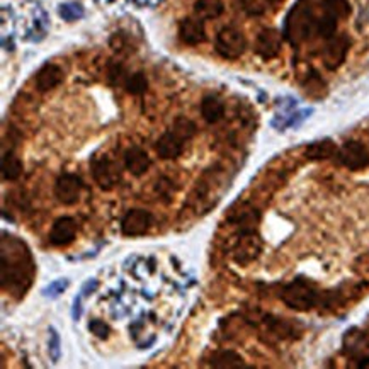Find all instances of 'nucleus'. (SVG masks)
<instances>
[{
  "label": "nucleus",
  "mask_w": 369,
  "mask_h": 369,
  "mask_svg": "<svg viewBox=\"0 0 369 369\" xmlns=\"http://www.w3.org/2000/svg\"><path fill=\"white\" fill-rule=\"evenodd\" d=\"M150 157L142 147H131L128 148L124 154V167L135 177H140L150 168Z\"/></svg>",
  "instance_id": "4468645a"
},
{
  "label": "nucleus",
  "mask_w": 369,
  "mask_h": 369,
  "mask_svg": "<svg viewBox=\"0 0 369 369\" xmlns=\"http://www.w3.org/2000/svg\"><path fill=\"white\" fill-rule=\"evenodd\" d=\"M337 157L349 170H361V168L369 166V154L366 147L359 142L344 143V147L337 152Z\"/></svg>",
  "instance_id": "6e6552de"
},
{
  "label": "nucleus",
  "mask_w": 369,
  "mask_h": 369,
  "mask_svg": "<svg viewBox=\"0 0 369 369\" xmlns=\"http://www.w3.org/2000/svg\"><path fill=\"white\" fill-rule=\"evenodd\" d=\"M179 38L186 45L196 46L206 39V29H204L203 19L186 18L179 24Z\"/></svg>",
  "instance_id": "ddd939ff"
},
{
  "label": "nucleus",
  "mask_w": 369,
  "mask_h": 369,
  "mask_svg": "<svg viewBox=\"0 0 369 369\" xmlns=\"http://www.w3.org/2000/svg\"><path fill=\"white\" fill-rule=\"evenodd\" d=\"M89 330L95 337H99V339H107V337H109V334H111L109 325L104 323L102 320H90V322H89Z\"/></svg>",
  "instance_id": "c85d7f7f"
},
{
  "label": "nucleus",
  "mask_w": 369,
  "mask_h": 369,
  "mask_svg": "<svg viewBox=\"0 0 369 369\" xmlns=\"http://www.w3.org/2000/svg\"><path fill=\"white\" fill-rule=\"evenodd\" d=\"M67 288H68V279H56L50 284V286H46L45 290H43V295H45L46 298H56V296L62 295Z\"/></svg>",
  "instance_id": "cd10ccee"
},
{
  "label": "nucleus",
  "mask_w": 369,
  "mask_h": 369,
  "mask_svg": "<svg viewBox=\"0 0 369 369\" xmlns=\"http://www.w3.org/2000/svg\"><path fill=\"white\" fill-rule=\"evenodd\" d=\"M337 19L332 18V15L325 14L320 19H316V33H318L322 38L325 39H330L332 36H335V31H337Z\"/></svg>",
  "instance_id": "b1692460"
},
{
  "label": "nucleus",
  "mask_w": 369,
  "mask_h": 369,
  "mask_svg": "<svg viewBox=\"0 0 369 369\" xmlns=\"http://www.w3.org/2000/svg\"><path fill=\"white\" fill-rule=\"evenodd\" d=\"M83 191V182L77 174L60 175L55 184V196L65 206H74L79 203L80 194Z\"/></svg>",
  "instance_id": "39448f33"
},
{
  "label": "nucleus",
  "mask_w": 369,
  "mask_h": 369,
  "mask_svg": "<svg viewBox=\"0 0 369 369\" xmlns=\"http://www.w3.org/2000/svg\"><path fill=\"white\" fill-rule=\"evenodd\" d=\"M4 242H7L9 250L2 246V288L6 291L24 295L33 281V257L27 247L14 236H9V240L4 239Z\"/></svg>",
  "instance_id": "f257e3e1"
},
{
  "label": "nucleus",
  "mask_w": 369,
  "mask_h": 369,
  "mask_svg": "<svg viewBox=\"0 0 369 369\" xmlns=\"http://www.w3.org/2000/svg\"><path fill=\"white\" fill-rule=\"evenodd\" d=\"M92 175H94V180L99 184V187L104 191H111L121 180L119 166L109 157L94 160V163H92Z\"/></svg>",
  "instance_id": "423d86ee"
},
{
  "label": "nucleus",
  "mask_w": 369,
  "mask_h": 369,
  "mask_svg": "<svg viewBox=\"0 0 369 369\" xmlns=\"http://www.w3.org/2000/svg\"><path fill=\"white\" fill-rule=\"evenodd\" d=\"M80 302H82V295L75 296L74 300V311H72V315H74V320L77 322L80 318V315H82V307H80Z\"/></svg>",
  "instance_id": "7c9ffc66"
},
{
  "label": "nucleus",
  "mask_w": 369,
  "mask_h": 369,
  "mask_svg": "<svg viewBox=\"0 0 369 369\" xmlns=\"http://www.w3.org/2000/svg\"><path fill=\"white\" fill-rule=\"evenodd\" d=\"M63 77H65V74H63L62 68L53 65V63H48L36 75V87H38L39 92H48L58 87L63 82Z\"/></svg>",
  "instance_id": "dca6fc26"
},
{
  "label": "nucleus",
  "mask_w": 369,
  "mask_h": 369,
  "mask_svg": "<svg viewBox=\"0 0 369 369\" xmlns=\"http://www.w3.org/2000/svg\"><path fill=\"white\" fill-rule=\"evenodd\" d=\"M215 48L220 56L227 60L240 58L247 50V39L242 31L235 29V27H223L218 34H216Z\"/></svg>",
  "instance_id": "20e7f679"
},
{
  "label": "nucleus",
  "mask_w": 369,
  "mask_h": 369,
  "mask_svg": "<svg viewBox=\"0 0 369 369\" xmlns=\"http://www.w3.org/2000/svg\"><path fill=\"white\" fill-rule=\"evenodd\" d=\"M83 11L80 6H75V4H68V6H62L60 7V15L67 21H74V19L82 18Z\"/></svg>",
  "instance_id": "c756f323"
},
{
  "label": "nucleus",
  "mask_w": 369,
  "mask_h": 369,
  "mask_svg": "<svg viewBox=\"0 0 369 369\" xmlns=\"http://www.w3.org/2000/svg\"><path fill=\"white\" fill-rule=\"evenodd\" d=\"M79 224L72 216H62L53 223L50 232V242L55 247H67L77 236Z\"/></svg>",
  "instance_id": "9d476101"
},
{
  "label": "nucleus",
  "mask_w": 369,
  "mask_h": 369,
  "mask_svg": "<svg viewBox=\"0 0 369 369\" xmlns=\"http://www.w3.org/2000/svg\"><path fill=\"white\" fill-rule=\"evenodd\" d=\"M240 4L248 15H262L267 9L266 0H240Z\"/></svg>",
  "instance_id": "bb28decb"
},
{
  "label": "nucleus",
  "mask_w": 369,
  "mask_h": 369,
  "mask_svg": "<svg viewBox=\"0 0 369 369\" xmlns=\"http://www.w3.org/2000/svg\"><path fill=\"white\" fill-rule=\"evenodd\" d=\"M260 252V240L257 235H254L252 232L242 235V239L239 240L235 248V260L240 264H247L250 260H254Z\"/></svg>",
  "instance_id": "2eb2a0df"
},
{
  "label": "nucleus",
  "mask_w": 369,
  "mask_h": 369,
  "mask_svg": "<svg viewBox=\"0 0 369 369\" xmlns=\"http://www.w3.org/2000/svg\"><path fill=\"white\" fill-rule=\"evenodd\" d=\"M337 152L339 148L332 140H322V142L310 143L304 150V157L308 160H327L337 155Z\"/></svg>",
  "instance_id": "a211bd4d"
},
{
  "label": "nucleus",
  "mask_w": 369,
  "mask_h": 369,
  "mask_svg": "<svg viewBox=\"0 0 369 369\" xmlns=\"http://www.w3.org/2000/svg\"><path fill=\"white\" fill-rule=\"evenodd\" d=\"M154 224V216L147 210H130L121 222V232L126 236L145 235Z\"/></svg>",
  "instance_id": "1a4fd4ad"
},
{
  "label": "nucleus",
  "mask_w": 369,
  "mask_h": 369,
  "mask_svg": "<svg viewBox=\"0 0 369 369\" xmlns=\"http://www.w3.org/2000/svg\"><path fill=\"white\" fill-rule=\"evenodd\" d=\"M98 281H95V279H89V281H87V283L86 284H83V288H82V291H80V293H82V296H87V295H89V293H92V291H94L95 290V288H98Z\"/></svg>",
  "instance_id": "2f4dec72"
},
{
  "label": "nucleus",
  "mask_w": 369,
  "mask_h": 369,
  "mask_svg": "<svg viewBox=\"0 0 369 369\" xmlns=\"http://www.w3.org/2000/svg\"><path fill=\"white\" fill-rule=\"evenodd\" d=\"M124 89H126L128 94L142 95L148 89V80L142 72H136L133 75H128L126 82H124Z\"/></svg>",
  "instance_id": "5701e85b"
},
{
  "label": "nucleus",
  "mask_w": 369,
  "mask_h": 369,
  "mask_svg": "<svg viewBox=\"0 0 369 369\" xmlns=\"http://www.w3.org/2000/svg\"><path fill=\"white\" fill-rule=\"evenodd\" d=\"M22 160L15 152H4L2 155V179L18 180L22 175Z\"/></svg>",
  "instance_id": "f3484780"
},
{
  "label": "nucleus",
  "mask_w": 369,
  "mask_h": 369,
  "mask_svg": "<svg viewBox=\"0 0 369 369\" xmlns=\"http://www.w3.org/2000/svg\"><path fill=\"white\" fill-rule=\"evenodd\" d=\"M349 48H351V39H349V36H332L323 50V65L327 67L328 70H337V68L342 65L344 60H346Z\"/></svg>",
  "instance_id": "0eeeda50"
},
{
  "label": "nucleus",
  "mask_w": 369,
  "mask_h": 369,
  "mask_svg": "<svg viewBox=\"0 0 369 369\" xmlns=\"http://www.w3.org/2000/svg\"><path fill=\"white\" fill-rule=\"evenodd\" d=\"M48 334H50V340H48V352H50V359L53 363H58L60 356H62V349H60V335L56 332L55 327L48 328Z\"/></svg>",
  "instance_id": "a878e982"
},
{
  "label": "nucleus",
  "mask_w": 369,
  "mask_h": 369,
  "mask_svg": "<svg viewBox=\"0 0 369 369\" xmlns=\"http://www.w3.org/2000/svg\"><path fill=\"white\" fill-rule=\"evenodd\" d=\"M323 12L339 21V19H346L351 14V6L347 0H323Z\"/></svg>",
  "instance_id": "4be33fe9"
},
{
  "label": "nucleus",
  "mask_w": 369,
  "mask_h": 369,
  "mask_svg": "<svg viewBox=\"0 0 369 369\" xmlns=\"http://www.w3.org/2000/svg\"><path fill=\"white\" fill-rule=\"evenodd\" d=\"M316 27V19L314 18V12L304 2H300L290 12L286 19V38L290 39L291 45H300L304 39L310 38L311 31Z\"/></svg>",
  "instance_id": "f03ea898"
},
{
  "label": "nucleus",
  "mask_w": 369,
  "mask_h": 369,
  "mask_svg": "<svg viewBox=\"0 0 369 369\" xmlns=\"http://www.w3.org/2000/svg\"><path fill=\"white\" fill-rule=\"evenodd\" d=\"M281 298L286 307L296 311H308L318 303V293L308 281L295 279L281 293Z\"/></svg>",
  "instance_id": "7ed1b4c3"
},
{
  "label": "nucleus",
  "mask_w": 369,
  "mask_h": 369,
  "mask_svg": "<svg viewBox=\"0 0 369 369\" xmlns=\"http://www.w3.org/2000/svg\"><path fill=\"white\" fill-rule=\"evenodd\" d=\"M281 46H283V36L274 27H266L262 29L255 39V53L262 56L264 60H271L279 55Z\"/></svg>",
  "instance_id": "9b49d317"
},
{
  "label": "nucleus",
  "mask_w": 369,
  "mask_h": 369,
  "mask_svg": "<svg viewBox=\"0 0 369 369\" xmlns=\"http://www.w3.org/2000/svg\"><path fill=\"white\" fill-rule=\"evenodd\" d=\"M210 366L213 368H246L242 356L234 351H216L210 358Z\"/></svg>",
  "instance_id": "aec40b11"
},
{
  "label": "nucleus",
  "mask_w": 369,
  "mask_h": 369,
  "mask_svg": "<svg viewBox=\"0 0 369 369\" xmlns=\"http://www.w3.org/2000/svg\"><path fill=\"white\" fill-rule=\"evenodd\" d=\"M172 130H174L175 133L180 136V138H184L187 142V140H191L192 136L196 135V124L187 118H177L174 121Z\"/></svg>",
  "instance_id": "393cba45"
},
{
  "label": "nucleus",
  "mask_w": 369,
  "mask_h": 369,
  "mask_svg": "<svg viewBox=\"0 0 369 369\" xmlns=\"http://www.w3.org/2000/svg\"><path fill=\"white\" fill-rule=\"evenodd\" d=\"M194 12L199 19H216L222 15L223 2L222 0H196Z\"/></svg>",
  "instance_id": "412c9836"
},
{
  "label": "nucleus",
  "mask_w": 369,
  "mask_h": 369,
  "mask_svg": "<svg viewBox=\"0 0 369 369\" xmlns=\"http://www.w3.org/2000/svg\"><path fill=\"white\" fill-rule=\"evenodd\" d=\"M361 368L369 369V359H364V363H361Z\"/></svg>",
  "instance_id": "473e14b6"
},
{
  "label": "nucleus",
  "mask_w": 369,
  "mask_h": 369,
  "mask_svg": "<svg viewBox=\"0 0 369 369\" xmlns=\"http://www.w3.org/2000/svg\"><path fill=\"white\" fill-rule=\"evenodd\" d=\"M184 145H186V140L180 138L174 130H168L159 138L155 150L162 160H175L182 155Z\"/></svg>",
  "instance_id": "f8f14e48"
},
{
  "label": "nucleus",
  "mask_w": 369,
  "mask_h": 369,
  "mask_svg": "<svg viewBox=\"0 0 369 369\" xmlns=\"http://www.w3.org/2000/svg\"><path fill=\"white\" fill-rule=\"evenodd\" d=\"M201 114L206 123H218L224 116V106L222 99H218L216 95H206L201 102Z\"/></svg>",
  "instance_id": "6ab92c4d"
}]
</instances>
